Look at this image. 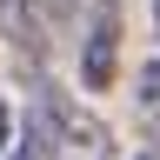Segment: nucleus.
I'll use <instances>...</instances> for the list:
<instances>
[{
  "label": "nucleus",
  "instance_id": "f257e3e1",
  "mask_svg": "<svg viewBox=\"0 0 160 160\" xmlns=\"http://www.w3.org/2000/svg\"><path fill=\"white\" fill-rule=\"evenodd\" d=\"M27 153L33 160H113V127L53 80H33L27 100Z\"/></svg>",
  "mask_w": 160,
  "mask_h": 160
},
{
  "label": "nucleus",
  "instance_id": "f03ea898",
  "mask_svg": "<svg viewBox=\"0 0 160 160\" xmlns=\"http://www.w3.org/2000/svg\"><path fill=\"white\" fill-rule=\"evenodd\" d=\"M113 80H120V7L100 0L93 20H87V40H80V87L107 93Z\"/></svg>",
  "mask_w": 160,
  "mask_h": 160
},
{
  "label": "nucleus",
  "instance_id": "7ed1b4c3",
  "mask_svg": "<svg viewBox=\"0 0 160 160\" xmlns=\"http://www.w3.org/2000/svg\"><path fill=\"white\" fill-rule=\"evenodd\" d=\"M0 33H7L13 60L40 67V47H47V27H40V0H0Z\"/></svg>",
  "mask_w": 160,
  "mask_h": 160
},
{
  "label": "nucleus",
  "instance_id": "20e7f679",
  "mask_svg": "<svg viewBox=\"0 0 160 160\" xmlns=\"http://www.w3.org/2000/svg\"><path fill=\"white\" fill-rule=\"evenodd\" d=\"M133 120L147 140H160V53L140 60V73H133Z\"/></svg>",
  "mask_w": 160,
  "mask_h": 160
},
{
  "label": "nucleus",
  "instance_id": "39448f33",
  "mask_svg": "<svg viewBox=\"0 0 160 160\" xmlns=\"http://www.w3.org/2000/svg\"><path fill=\"white\" fill-rule=\"evenodd\" d=\"M7 147H13V107L0 100V153H7Z\"/></svg>",
  "mask_w": 160,
  "mask_h": 160
},
{
  "label": "nucleus",
  "instance_id": "423d86ee",
  "mask_svg": "<svg viewBox=\"0 0 160 160\" xmlns=\"http://www.w3.org/2000/svg\"><path fill=\"white\" fill-rule=\"evenodd\" d=\"M153 33H160V0H153Z\"/></svg>",
  "mask_w": 160,
  "mask_h": 160
}]
</instances>
